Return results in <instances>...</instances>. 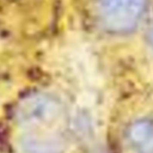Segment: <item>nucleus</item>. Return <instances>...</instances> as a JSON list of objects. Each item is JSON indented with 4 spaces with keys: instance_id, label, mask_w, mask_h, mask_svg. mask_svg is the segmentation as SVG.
<instances>
[{
    "instance_id": "2",
    "label": "nucleus",
    "mask_w": 153,
    "mask_h": 153,
    "mask_svg": "<svg viewBox=\"0 0 153 153\" xmlns=\"http://www.w3.org/2000/svg\"><path fill=\"white\" fill-rule=\"evenodd\" d=\"M148 3L149 0H97V16L106 32L126 35L138 26Z\"/></svg>"
},
{
    "instance_id": "3",
    "label": "nucleus",
    "mask_w": 153,
    "mask_h": 153,
    "mask_svg": "<svg viewBox=\"0 0 153 153\" xmlns=\"http://www.w3.org/2000/svg\"><path fill=\"white\" fill-rule=\"evenodd\" d=\"M126 143L131 153H153V121L138 119L128 126Z\"/></svg>"
},
{
    "instance_id": "1",
    "label": "nucleus",
    "mask_w": 153,
    "mask_h": 153,
    "mask_svg": "<svg viewBox=\"0 0 153 153\" xmlns=\"http://www.w3.org/2000/svg\"><path fill=\"white\" fill-rule=\"evenodd\" d=\"M69 136L66 107L56 96L36 91L13 111V137L19 153H64Z\"/></svg>"
},
{
    "instance_id": "4",
    "label": "nucleus",
    "mask_w": 153,
    "mask_h": 153,
    "mask_svg": "<svg viewBox=\"0 0 153 153\" xmlns=\"http://www.w3.org/2000/svg\"><path fill=\"white\" fill-rule=\"evenodd\" d=\"M147 38H148L149 44L153 47V22L151 23L150 27H149V30H148V35H147Z\"/></svg>"
}]
</instances>
